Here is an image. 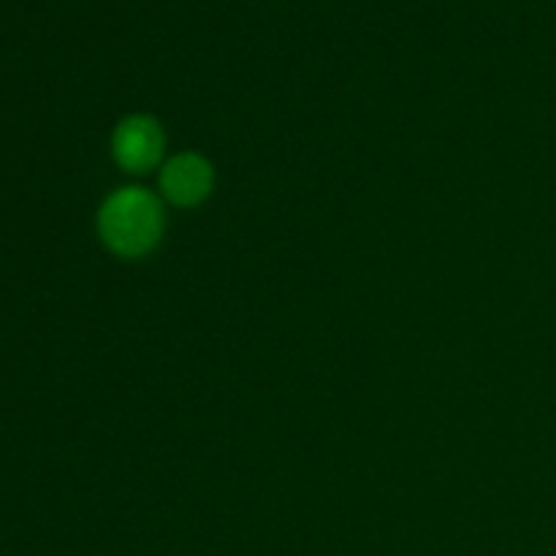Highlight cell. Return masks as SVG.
<instances>
[{"label":"cell","instance_id":"3","mask_svg":"<svg viewBox=\"0 0 556 556\" xmlns=\"http://www.w3.org/2000/svg\"><path fill=\"white\" fill-rule=\"evenodd\" d=\"M215 172L210 161L195 152H179L172 161L163 163L161 193L174 206H195L212 193Z\"/></svg>","mask_w":556,"mask_h":556},{"label":"cell","instance_id":"1","mask_svg":"<svg viewBox=\"0 0 556 556\" xmlns=\"http://www.w3.org/2000/svg\"><path fill=\"white\" fill-rule=\"evenodd\" d=\"M98 237L119 258L150 253L163 237V206L150 190L119 188L98 210Z\"/></svg>","mask_w":556,"mask_h":556},{"label":"cell","instance_id":"2","mask_svg":"<svg viewBox=\"0 0 556 556\" xmlns=\"http://www.w3.org/2000/svg\"><path fill=\"white\" fill-rule=\"evenodd\" d=\"M112 155L119 168L130 174H144L161 161L163 128L150 114H130L119 119L112 134Z\"/></svg>","mask_w":556,"mask_h":556}]
</instances>
